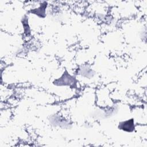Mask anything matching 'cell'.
Wrapping results in <instances>:
<instances>
[{"label": "cell", "mask_w": 147, "mask_h": 147, "mask_svg": "<svg viewBox=\"0 0 147 147\" xmlns=\"http://www.w3.org/2000/svg\"><path fill=\"white\" fill-rule=\"evenodd\" d=\"M47 6V3L45 2L44 3L41 4V5L38 8L32 9L30 12L32 14H36L41 18H44L45 17V10Z\"/></svg>", "instance_id": "obj_4"}, {"label": "cell", "mask_w": 147, "mask_h": 147, "mask_svg": "<svg viewBox=\"0 0 147 147\" xmlns=\"http://www.w3.org/2000/svg\"><path fill=\"white\" fill-rule=\"evenodd\" d=\"M118 129L127 132L133 131L135 129L133 119H130L121 122L120 123H119Z\"/></svg>", "instance_id": "obj_2"}, {"label": "cell", "mask_w": 147, "mask_h": 147, "mask_svg": "<svg viewBox=\"0 0 147 147\" xmlns=\"http://www.w3.org/2000/svg\"><path fill=\"white\" fill-rule=\"evenodd\" d=\"M53 83L56 86H68L73 87L76 85V80L74 76L71 75L65 71L59 78L55 79Z\"/></svg>", "instance_id": "obj_1"}, {"label": "cell", "mask_w": 147, "mask_h": 147, "mask_svg": "<svg viewBox=\"0 0 147 147\" xmlns=\"http://www.w3.org/2000/svg\"><path fill=\"white\" fill-rule=\"evenodd\" d=\"M94 71L89 68L87 66H84L79 68L78 71V75H80L82 77L85 78H91L94 75Z\"/></svg>", "instance_id": "obj_3"}]
</instances>
